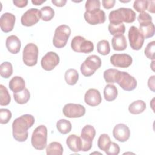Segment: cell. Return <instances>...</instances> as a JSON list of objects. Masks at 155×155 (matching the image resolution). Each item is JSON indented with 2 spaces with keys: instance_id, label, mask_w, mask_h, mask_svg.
<instances>
[{
  "instance_id": "7a4b0ae2",
  "label": "cell",
  "mask_w": 155,
  "mask_h": 155,
  "mask_svg": "<svg viewBox=\"0 0 155 155\" xmlns=\"http://www.w3.org/2000/svg\"><path fill=\"white\" fill-rule=\"evenodd\" d=\"M136 18V13L130 8H119L110 12L108 15L110 23H132Z\"/></svg>"
},
{
  "instance_id": "4fadbf2b",
  "label": "cell",
  "mask_w": 155,
  "mask_h": 155,
  "mask_svg": "<svg viewBox=\"0 0 155 155\" xmlns=\"http://www.w3.org/2000/svg\"><path fill=\"white\" fill-rule=\"evenodd\" d=\"M59 56L55 52L49 51L42 57L41 64L44 70L51 71L59 64Z\"/></svg>"
},
{
  "instance_id": "c3c4849f",
  "label": "cell",
  "mask_w": 155,
  "mask_h": 155,
  "mask_svg": "<svg viewBox=\"0 0 155 155\" xmlns=\"http://www.w3.org/2000/svg\"><path fill=\"white\" fill-rule=\"evenodd\" d=\"M46 1L45 0H32L31 2L35 5H40L42 3L45 2Z\"/></svg>"
},
{
  "instance_id": "bcb514c9",
  "label": "cell",
  "mask_w": 155,
  "mask_h": 155,
  "mask_svg": "<svg viewBox=\"0 0 155 155\" xmlns=\"http://www.w3.org/2000/svg\"><path fill=\"white\" fill-rule=\"evenodd\" d=\"M51 2L56 7H62L65 5L67 1L66 0H52Z\"/></svg>"
},
{
  "instance_id": "836d02e7",
  "label": "cell",
  "mask_w": 155,
  "mask_h": 155,
  "mask_svg": "<svg viewBox=\"0 0 155 155\" xmlns=\"http://www.w3.org/2000/svg\"><path fill=\"white\" fill-rule=\"evenodd\" d=\"M111 141L108 134L104 133L99 136L97 141V145L99 148L104 151H105L109 147Z\"/></svg>"
},
{
  "instance_id": "7bdbcfd3",
  "label": "cell",
  "mask_w": 155,
  "mask_h": 155,
  "mask_svg": "<svg viewBox=\"0 0 155 155\" xmlns=\"http://www.w3.org/2000/svg\"><path fill=\"white\" fill-rule=\"evenodd\" d=\"M104 8L106 9H110L114 6L116 3L115 0H103L102 1Z\"/></svg>"
},
{
  "instance_id": "e575fe53",
  "label": "cell",
  "mask_w": 155,
  "mask_h": 155,
  "mask_svg": "<svg viewBox=\"0 0 155 155\" xmlns=\"http://www.w3.org/2000/svg\"><path fill=\"white\" fill-rule=\"evenodd\" d=\"M11 97L7 88L3 85H0V105L5 106L10 104Z\"/></svg>"
},
{
  "instance_id": "1f68e13d",
  "label": "cell",
  "mask_w": 155,
  "mask_h": 155,
  "mask_svg": "<svg viewBox=\"0 0 155 155\" xmlns=\"http://www.w3.org/2000/svg\"><path fill=\"white\" fill-rule=\"evenodd\" d=\"M41 18L44 21H49L51 20L54 16V10L50 6H44L40 10Z\"/></svg>"
},
{
  "instance_id": "8992f818",
  "label": "cell",
  "mask_w": 155,
  "mask_h": 155,
  "mask_svg": "<svg viewBox=\"0 0 155 155\" xmlns=\"http://www.w3.org/2000/svg\"><path fill=\"white\" fill-rule=\"evenodd\" d=\"M71 47L77 53H90L94 50V44L81 36H76L71 40Z\"/></svg>"
},
{
  "instance_id": "d6986e66",
  "label": "cell",
  "mask_w": 155,
  "mask_h": 155,
  "mask_svg": "<svg viewBox=\"0 0 155 155\" xmlns=\"http://www.w3.org/2000/svg\"><path fill=\"white\" fill-rule=\"evenodd\" d=\"M5 45L8 51L12 54H17L19 52L21 47L20 39L16 35H10L6 39Z\"/></svg>"
},
{
  "instance_id": "8d00e7d4",
  "label": "cell",
  "mask_w": 155,
  "mask_h": 155,
  "mask_svg": "<svg viewBox=\"0 0 155 155\" xmlns=\"http://www.w3.org/2000/svg\"><path fill=\"white\" fill-rule=\"evenodd\" d=\"M101 2L99 0H87L85 4L86 12H91L100 9Z\"/></svg>"
},
{
  "instance_id": "f1b7e54d",
  "label": "cell",
  "mask_w": 155,
  "mask_h": 155,
  "mask_svg": "<svg viewBox=\"0 0 155 155\" xmlns=\"http://www.w3.org/2000/svg\"><path fill=\"white\" fill-rule=\"evenodd\" d=\"M56 128L59 133L63 134H66L71 131L72 125L69 120L62 119L57 122Z\"/></svg>"
},
{
  "instance_id": "30bf717a",
  "label": "cell",
  "mask_w": 155,
  "mask_h": 155,
  "mask_svg": "<svg viewBox=\"0 0 155 155\" xmlns=\"http://www.w3.org/2000/svg\"><path fill=\"white\" fill-rule=\"evenodd\" d=\"M131 48L134 50H139L143 46L145 38L135 26L130 27L128 34Z\"/></svg>"
},
{
  "instance_id": "7dc6e473",
  "label": "cell",
  "mask_w": 155,
  "mask_h": 155,
  "mask_svg": "<svg viewBox=\"0 0 155 155\" xmlns=\"http://www.w3.org/2000/svg\"><path fill=\"white\" fill-rule=\"evenodd\" d=\"M154 4H155L154 1H148L147 10L150 13H154V10H154Z\"/></svg>"
},
{
  "instance_id": "2e32d148",
  "label": "cell",
  "mask_w": 155,
  "mask_h": 155,
  "mask_svg": "<svg viewBox=\"0 0 155 155\" xmlns=\"http://www.w3.org/2000/svg\"><path fill=\"white\" fill-rule=\"evenodd\" d=\"M113 135L115 139L120 142H125L130 136V130L128 127L124 124H118L114 126Z\"/></svg>"
},
{
  "instance_id": "f6af8a7d",
  "label": "cell",
  "mask_w": 155,
  "mask_h": 155,
  "mask_svg": "<svg viewBox=\"0 0 155 155\" xmlns=\"http://www.w3.org/2000/svg\"><path fill=\"white\" fill-rule=\"evenodd\" d=\"M154 78L155 76H151L148 81V86L149 88L153 92H154Z\"/></svg>"
},
{
  "instance_id": "74e56055",
  "label": "cell",
  "mask_w": 155,
  "mask_h": 155,
  "mask_svg": "<svg viewBox=\"0 0 155 155\" xmlns=\"http://www.w3.org/2000/svg\"><path fill=\"white\" fill-rule=\"evenodd\" d=\"M12 118V113L8 109H0V123L1 124H7Z\"/></svg>"
},
{
  "instance_id": "44dd1931",
  "label": "cell",
  "mask_w": 155,
  "mask_h": 155,
  "mask_svg": "<svg viewBox=\"0 0 155 155\" xmlns=\"http://www.w3.org/2000/svg\"><path fill=\"white\" fill-rule=\"evenodd\" d=\"M111 44L113 48L116 51H122L127 47L126 38L124 35L113 36L111 39Z\"/></svg>"
},
{
  "instance_id": "e0dca14e",
  "label": "cell",
  "mask_w": 155,
  "mask_h": 155,
  "mask_svg": "<svg viewBox=\"0 0 155 155\" xmlns=\"http://www.w3.org/2000/svg\"><path fill=\"white\" fill-rule=\"evenodd\" d=\"M16 21L15 16L8 12L1 15L0 18V26L1 30L4 33H9L13 29Z\"/></svg>"
},
{
  "instance_id": "5bb4252c",
  "label": "cell",
  "mask_w": 155,
  "mask_h": 155,
  "mask_svg": "<svg viewBox=\"0 0 155 155\" xmlns=\"http://www.w3.org/2000/svg\"><path fill=\"white\" fill-rule=\"evenodd\" d=\"M84 17L87 23L93 25L104 23L106 19L105 12L101 9L91 12H85Z\"/></svg>"
},
{
  "instance_id": "4dcf8cb0",
  "label": "cell",
  "mask_w": 155,
  "mask_h": 155,
  "mask_svg": "<svg viewBox=\"0 0 155 155\" xmlns=\"http://www.w3.org/2000/svg\"><path fill=\"white\" fill-rule=\"evenodd\" d=\"M13 74V67L10 62H4L0 65V74L3 78L8 79Z\"/></svg>"
},
{
  "instance_id": "f35d334b",
  "label": "cell",
  "mask_w": 155,
  "mask_h": 155,
  "mask_svg": "<svg viewBox=\"0 0 155 155\" xmlns=\"http://www.w3.org/2000/svg\"><path fill=\"white\" fill-rule=\"evenodd\" d=\"M154 48H155V41H153L149 42L144 50V53L147 58L152 60H154Z\"/></svg>"
},
{
  "instance_id": "5b68a950",
  "label": "cell",
  "mask_w": 155,
  "mask_h": 155,
  "mask_svg": "<svg viewBox=\"0 0 155 155\" xmlns=\"http://www.w3.org/2000/svg\"><path fill=\"white\" fill-rule=\"evenodd\" d=\"M71 35V29L67 25H61L56 27L53 39L54 46L58 48L64 47Z\"/></svg>"
},
{
  "instance_id": "7402d4cb",
  "label": "cell",
  "mask_w": 155,
  "mask_h": 155,
  "mask_svg": "<svg viewBox=\"0 0 155 155\" xmlns=\"http://www.w3.org/2000/svg\"><path fill=\"white\" fill-rule=\"evenodd\" d=\"M8 86L13 93H17L25 88V81L21 76H14L10 81Z\"/></svg>"
},
{
  "instance_id": "ac0fdd59",
  "label": "cell",
  "mask_w": 155,
  "mask_h": 155,
  "mask_svg": "<svg viewBox=\"0 0 155 155\" xmlns=\"http://www.w3.org/2000/svg\"><path fill=\"white\" fill-rule=\"evenodd\" d=\"M85 102L91 107L99 105L102 102V97L99 91L95 88L88 90L84 96Z\"/></svg>"
},
{
  "instance_id": "484cf974",
  "label": "cell",
  "mask_w": 155,
  "mask_h": 155,
  "mask_svg": "<svg viewBox=\"0 0 155 155\" xmlns=\"http://www.w3.org/2000/svg\"><path fill=\"white\" fill-rule=\"evenodd\" d=\"M64 78L68 85H74L79 80V73L76 69L69 68L65 71Z\"/></svg>"
},
{
  "instance_id": "60d3db41",
  "label": "cell",
  "mask_w": 155,
  "mask_h": 155,
  "mask_svg": "<svg viewBox=\"0 0 155 155\" xmlns=\"http://www.w3.org/2000/svg\"><path fill=\"white\" fill-rule=\"evenodd\" d=\"M105 152L107 155H117L120 152V147L118 144L111 142L109 147Z\"/></svg>"
},
{
  "instance_id": "277c9868",
  "label": "cell",
  "mask_w": 155,
  "mask_h": 155,
  "mask_svg": "<svg viewBox=\"0 0 155 155\" xmlns=\"http://www.w3.org/2000/svg\"><path fill=\"white\" fill-rule=\"evenodd\" d=\"M101 58L94 54L88 56L81 64L80 70L82 74L85 77L92 76L101 66Z\"/></svg>"
},
{
  "instance_id": "ffe728a7",
  "label": "cell",
  "mask_w": 155,
  "mask_h": 155,
  "mask_svg": "<svg viewBox=\"0 0 155 155\" xmlns=\"http://www.w3.org/2000/svg\"><path fill=\"white\" fill-rule=\"evenodd\" d=\"M66 143L69 149L75 153L82 150V140L80 137L76 134H70L66 140Z\"/></svg>"
},
{
  "instance_id": "3957f363",
  "label": "cell",
  "mask_w": 155,
  "mask_h": 155,
  "mask_svg": "<svg viewBox=\"0 0 155 155\" xmlns=\"http://www.w3.org/2000/svg\"><path fill=\"white\" fill-rule=\"evenodd\" d=\"M47 129L44 125L36 127L33 131L31 143L32 146L38 150H42L47 146Z\"/></svg>"
},
{
  "instance_id": "603a6c76",
  "label": "cell",
  "mask_w": 155,
  "mask_h": 155,
  "mask_svg": "<svg viewBox=\"0 0 155 155\" xmlns=\"http://www.w3.org/2000/svg\"><path fill=\"white\" fill-rule=\"evenodd\" d=\"M138 29L145 39L151 38L154 35L155 27L152 22L140 24Z\"/></svg>"
},
{
  "instance_id": "ab89813d",
  "label": "cell",
  "mask_w": 155,
  "mask_h": 155,
  "mask_svg": "<svg viewBox=\"0 0 155 155\" xmlns=\"http://www.w3.org/2000/svg\"><path fill=\"white\" fill-rule=\"evenodd\" d=\"M148 1L147 0H136L133 3V8L139 13L145 12L147 9Z\"/></svg>"
},
{
  "instance_id": "cb8c5ba5",
  "label": "cell",
  "mask_w": 155,
  "mask_h": 155,
  "mask_svg": "<svg viewBox=\"0 0 155 155\" xmlns=\"http://www.w3.org/2000/svg\"><path fill=\"white\" fill-rule=\"evenodd\" d=\"M118 91L116 87L113 84H107L104 90V96L107 101L110 102L115 100L117 96Z\"/></svg>"
},
{
  "instance_id": "7c38bea8",
  "label": "cell",
  "mask_w": 155,
  "mask_h": 155,
  "mask_svg": "<svg viewBox=\"0 0 155 155\" xmlns=\"http://www.w3.org/2000/svg\"><path fill=\"white\" fill-rule=\"evenodd\" d=\"M41 18L40 12L38 9L31 8L27 10L21 16V22L22 25L31 27L37 24Z\"/></svg>"
},
{
  "instance_id": "83f0119b",
  "label": "cell",
  "mask_w": 155,
  "mask_h": 155,
  "mask_svg": "<svg viewBox=\"0 0 155 155\" xmlns=\"http://www.w3.org/2000/svg\"><path fill=\"white\" fill-rule=\"evenodd\" d=\"M63 151L62 145L58 142H51L46 148V153L47 155H62Z\"/></svg>"
},
{
  "instance_id": "ba28073f",
  "label": "cell",
  "mask_w": 155,
  "mask_h": 155,
  "mask_svg": "<svg viewBox=\"0 0 155 155\" xmlns=\"http://www.w3.org/2000/svg\"><path fill=\"white\" fill-rule=\"evenodd\" d=\"M116 83H117L124 90L127 91L134 90L137 86V81L136 79L125 71H119Z\"/></svg>"
},
{
  "instance_id": "9a60e30c",
  "label": "cell",
  "mask_w": 155,
  "mask_h": 155,
  "mask_svg": "<svg viewBox=\"0 0 155 155\" xmlns=\"http://www.w3.org/2000/svg\"><path fill=\"white\" fill-rule=\"evenodd\" d=\"M110 62L116 67L127 68L131 65L133 59L128 54H114L110 57Z\"/></svg>"
},
{
  "instance_id": "d4e9b609",
  "label": "cell",
  "mask_w": 155,
  "mask_h": 155,
  "mask_svg": "<svg viewBox=\"0 0 155 155\" xmlns=\"http://www.w3.org/2000/svg\"><path fill=\"white\" fill-rule=\"evenodd\" d=\"M146 104L142 100H137L131 103L128 106V111L133 114H139L144 111Z\"/></svg>"
},
{
  "instance_id": "d590c367",
  "label": "cell",
  "mask_w": 155,
  "mask_h": 155,
  "mask_svg": "<svg viewBox=\"0 0 155 155\" xmlns=\"http://www.w3.org/2000/svg\"><path fill=\"white\" fill-rule=\"evenodd\" d=\"M97 51L98 53L105 56L110 53V47L109 42L107 40H101L97 44Z\"/></svg>"
},
{
  "instance_id": "8fae6325",
  "label": "cell",
  "mask_w": 155,
  "mask_h": 155,
  "mask_svg": "<svg viewBox=\"0 0 155 155\" xmlns=\"http://www.w3.org/2000/svg\"><path fill=\"white\" fill-rule=\"evenodd\" d=\"M62 112L67 117L78 118L82 117L85 114V108L79 104L68 103L64 105Z\"/></svg>"
},
{
  "instance_id": "681fc988",
  "label": "cell",
  "mask_w": 155,
  "mask_h": 155,
  "mask_svg": "<svg viewBox=\"0 0 155 155\" xmlns=\"http://www.w3.org/2000/svg\"><path fill=\"white\" fill-rule=\"evenodd\" d=\"M119 1L121 2H130V1H122L121 0H119Z\"/></svg>"
},
{
  "instance_id": "f546056e",
  "label": "cell",
  "mask_w": 155,
  "mask_h": 155,
  "mask_svg": "<svg viewBox=\"0 0 155 155\" xmlns=\"http://www.w3.org/2000/svg\"><path fill=\"white\" fill-rule=\"evenodd\" d=\"M108 28L110 34L113 36L123 35L125 31V27L123 23H110Z\"/></svg>"
},
{
  "instance_id": "9c48e42d",
  "label": "cell",
  "mask_w": 155,
  "mask_h": 155,
  "mask_svg": "<svg viewBox=\"0 0 155 155\" xmlns=\"http://www.w3.org/2000/svg\"><path fill=\"white\" fill-rule=\"evenodd\" d=\"M96 135V130L93 126L86 125L81 131V139L82 140V151H88L92 147V142Z\"/></svg>"
},
{
  "instance_id": "b9f144b4",
  "label": "cell",
  "mask_w": 155,
  "mask_h": 155,
  "mask_svg": "<svg viewBox=\"0 0 155 155\" xmlns=\"http://www.w3.org/2000/svg\"><path fill=\"white\" fill-rule=\"evenodd\" d=\"M137 20L140 24L143 23H146V22H152V17L148 13L143 12L140 13V14L137 17Z\"/></svg>"
},
{
  "instance_id": "6da1fadb",
  "label": "cell",
  "mask_w": 155,
  "mask_h": 155,
  "mask_svg": "<svg viewBox=\"0 0 155 155\" xmlns=\"http://www.w3.org/2000/svg\"><path fill=\"white\" fill-rule=\"evenodd\" d=\"M34 116L25 114L14 120L12 123L13 138L18 142H25L28 136V130L35 124Z\"/></svg>"
},
{
  "instance_id": "ee69618b",
  "label": "cell",
  "mask_w": 155,
  "mask_h": 155,
  "mask_svg": "<svg viewBox=\"0 0 155 155\" xmlns=\"http://www.w3.org/2000/svg\"><path fill=\"white\" fill-rule=\"evenodd\" d=\"M13 3L15 5L19 8H23L27 6L28 4L27 0H15L13 1Z\"/></svg>"
},
{
  "instance_id": "4316f807",
  "label": "cell",
  "mask_w": 155,
  "mask_h": 155,
  "mask_svg": "<svg viewBox=\"0 0 155 155\" xmlns=\"http://www.w3.org/2000/svg\"><path fill=\"white\" fill-rule=\"evenodd\" d=\"M13 97L16 103L19 104H24L29 101L30 93L27 88H25L21 91L13 93Z\"/></svg>"
},
{
  "instance_id": "52a82bcc",
  "label": "cell",
  "mask_w": 155,
  "mask_h": 155,
  "mask_svg": "<svg viewBox=\"0 0 155 155\" xmlns=\"http://www.w3.org/2000/svg\"><path fill=\"white\" fill-rule=\"evenodd\" d=\"M38 48L33 43L27 44L22 52V60L24 63L29 67H33L37 64L38 58Z\"/></svg>"
},
{
  "instance_id": "d6a6232c",
  "label": "cell",
  "mask_w": 155,
  "mask_h": 155,
  "mask_svg": "<svg viewBox=\"0 0 155 155\" xmlns=\"http://www.w3.org/2000/svg\"><path fill=\"white\" fill-rule=\"evenodd\" d=\"M119 70L114 68H109L104 71V78L106 82L109 84L116 83V78Z\"/></svg>"
}]
</instances>
